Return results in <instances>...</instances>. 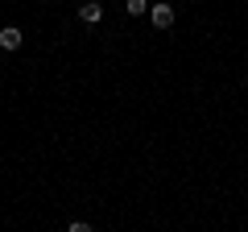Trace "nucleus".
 Masks as SVG:
<instances>
[{
	"label": "nucleus",
	"instance_id": "nucleus-1",
	"mask_svg": "<svg viewBox=\"0 0 248 232\" xmlns=\"http://www.w3.org/2000/svg\"><path fill=\"white\" fill-rule=\"evenodd\" d=\"M149 21H153V29H170L174 25V4H166V0L149 4Z\"/></svg>",
	"mask_w": 248,
	"mask_h": 232
},
{
	"label": "nucleus",
	"instance_id": "nucleus-2",
	"mask_svg": "<svg viewBox=\"0 0 248 232\" xmlns=\"http://www.w3.org/2000/svg\"><path fill=\"white\" fill-rule=\"evenodd\" d=\"M79 21L83 25H99V21H104V4H99V0H83L79 4Z\"/></svg>",
	"mask_w": 248,
	"mask_h": 232
},
{
	"label": "nucleus",
	"instance_id": "nucleus-3",
	"mask_svg": "<svg viewBox=\"0 0 248 232\" xmlns=\"http://www.w3.org/2000/svg\"><path fill=\"white\" fill-rule=\"evenodd\" d=\"M21 42H25L21 25H4L0 29V46H4V50H21Z\"/></svg>",
	"mask_w": 248,
	"mask_h": 232
},
{
	"label": "nucleus",
	"instance_id": "nucleus-4",
	"mask_svg": "<svg viewBox=\"0 0 248 232\" xmlns=\"http://www.w3.org/2000/svg\"><path fill=\"white\" fill-rule=\"evenodd\" d=\"M124 9L133 13V17H145L149 13V0H124Z\"/></svg>",
	"mask_w": 248,
	"mask_h": 232
},
{
	"label": "nucleus",
	"instance_id": "nucleus-5",
	"mask_svg": "<svg viewBox=\"0 0 248 232\" xmlns=\"http://www.w3.org/2000/svg\"><path fill=\"white\" fill-rule=\"evenodd\" d=\"M66 232H91V224H87V220H75V224H71Z\"/></svg>",
	"mask_w": 248,
	"mask_h": 232
}]
</instances>
